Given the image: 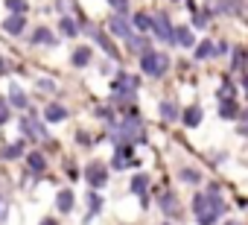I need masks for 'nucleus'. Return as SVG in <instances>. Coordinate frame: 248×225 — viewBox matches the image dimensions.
<instances>
[{"instance_id":"nucleus-25","label":"nucleus","mask_w":248,"mask_h":225,"mask_svg":"<svg viewBox=\"0 0 248 225\" xmlns=\"http://www.w3.org/2000/svg\"><path fill=\"white\" fill-rule=\"evenodd\" d=\"M126 44H129V50H132V53H140V56L146 53V41H143V38H138V35H129V38H126Z\"/></svg>"},{"instance_id":"nucleus-33","label":"nucleus","mask_w":248,"mask_h":225,"mask_svg":"<svg viewBox=\"0 0 248 225\" xmlns=\"http://www.w3.org/2000/svg\"><path fill=\"white\" fill-rule=\"evenodd\" d=\"M38 225H59V219H53V216H47V219H41Z\"/></svg>"},{"instance_id":"nucleus-1","label":"nucleus","mask_w":248,"mask_h":225,"mask_svg":"<svg viewBox=\"0 0 248 225\" xmlns=\"http://www.w3.org/2000/svg\"><path fill=\"white\" fill-rule=\"evenodd\" d=\"M193 213H196V222L199 225H216L225 213V202L216 190L210 193H196L193 196Z\"/></svg>"},{"instance_id":"nucleus-3","label":"nucleus","mask_w":248,"mask_h":225,"mask_svg":"<svg viewBox=\"0 0 248 225\" xmlns=\"http://www.w3.org/2000/svg\"><path fill=\"white\" fill-rule=\"evenodd\" d=\"M152 32H155V35H158L161 41H167V44H172V38H175V30H172L170 18H167L164 12L152 15Z\"/></svg>"},{"instance_id":"nucleus-36","label":"nucleus","mask_w":248,"mask_h":225,"mask_svg":"<svg viewBox=\"0 0 248 225\" xmlns=\"http://www.w3.org/2000/svg\"><path fill=\"white\" fill-rule=\"evenodd\" d=\"M242 117H245V123H248V108H245V114H242Z\"/></svg>"},{"instance_id":"nucleus-31","label":"nucleus","mask_w":248,"mask_h":225,"mask_svg":"<svg viewBox=\"0 0 248 225\" xmlns=\"http://www.w3.org/2000/svg\"><path fill=\"white\" fill-rule=\"evenodd\" d=\"M181 178H184V181H199V173H193V170H181Z\"/></svg>"},{"instance_id":"nucleus-21","label":"nucleus","mask_w":248,"mask_h":225,"mask_svg":"<svg viewBox=\"0 0 248 225\" xmlns=\"http://www.w3.org/2000/svg\"><path fill=\"white\" fill-rule=\"evenodd\" d=\"M70 62H73L76 67L91 64V50H88V47H76V50H73V56H70Z\"/></svg>"},{"instance_id":"nucleus-22","label":"nucleus","mask_w":248,"mask_h":225,"mask_svg":"<svg viewBox=\"0 0 248 225\" xmlns=\"http://www.w3.org/2000/svg\"><path fill=\"white\" fill-rule=\"evenodd\" d=\"M59 30H62V35H64V38H73V35L79 32V27H76V21H73V18H62V21H59Z\"/></svg>"},{"instance_id":"nucleus-32","label":"nucleus","mask_w":248,"mask_h":225,"mask_svg":"<svg viewBox=\"0 0 248 225\" xmlns=\"http://www.w3.org/2000/svg\"><path fill=\"white\" fill-rule=\"evenodd\" d=\"M6 210H9V208H6V202H3V199H0V222H3V219H6Z\"/></svg>"},{"instance_id":"nucleus-17","label":"nucleus","mask_w":248,"mask_h":225,"mask_svg":"<svg viewBox=\"0 0 248 225\" xmlns=\"http://www.w3.org/2000/svg\"><path fill=\"white\" fill-rule=\"evenodd\" d=\"M32 44H56V35L47 30V27H38L35 32H32V38H30Z\"/></svg>"},{"instance_id":"nucleus-19","label":"nucleus","mask_w":248,"mask_h":225,"mask_svg":"<svg viewBox=\"0 0 248 225\" xmlns=\"http://www.w3.org/2000/svg\"><path fill=\"white\" fill-rule=\"evenodd\" d=\"M0 155H3L6 161H15V158H21V155H24V144H21V141H15V144H6Z\"/></svg>"},{"instance_id":"nucleus-11","label":"nucleus","mask_w":248,"mask_h":225,"mask_svg":"<svg viewBox=\"0 0 248 225\" xmlns=\"http://www.w3.org/2000/svg\"><path fill=\"white\" fill-rule=\"evenodd\" d=\"M44 117H47V123H62V120L67 117V108L59 105V102H50L47 111H44Z\"/></svg>"},{"instance_id":"nucleus-34","label":"nucleus","mask_w":248,"mask_h":225,"mask_svg":"<svg viewBox=\"0 0 248 225\" xmlns=\"http://www.w3.org/2000/svg\"><path fill=\"white\" fill-rule=\"evenodd\" d=\"M0 76H6V59H0Z\"/></svg>"},{"instance_id":"nucleus-23","label":"nucleus","mask_w":248,"mask_h":225,"mask_svg":"<svg viewBox=\"0 0 248 225\" xmlns=\"http://www.w3.org/2000/svg\"><path fill=\"white\" fill-rule=\"evenodd\" d=\"M213 50H216L213 41H202V44H196V53H193V56H196V59H210V56H216Z\"/></svg>"},{"instance_id":"nucleus-5","label":"nucleus","mask_w":248,"mask_h":225,"mask_svg":"<svg viewBox=\"0 0 248 225\" xmlns=\"http://www.w3.org/2000/svg\"><path fill=\"white\" fill-rule=\"evenodd\" d=\"M108 30H111V35H117V38H129L135 27H132V21L123 15V12H117V15L108 21Z\"/></svg>"},{"instance_id":"nucleus-30","label":"nucleus","mask_w":248,"mask_h":225,"mask_svg":"<svg viewBox=\"0 0 248 225\" xmlns=\"http://www.w3.org/2000/svg\"><path fill=\"white\" fill-rule=\"evenodd\" d=\"M108 3H111L117 12H126V9H129V0H108Z\"/></svg>"},{"instance_id":"nucleus-28","label":"nucleus","mask_w":248,"mask_h":225,"mask_svg":"<svg viewBox=\"0 0 248 225\" xmlns=\"http://www.w3.org/2000/svg\"><path fill=\"white\" fill-rule=\"evenodd\" d=\"M204 24H207V12H193V27H199V30H202Z\"/></svg>"},{"instance_id":"nucleus-35","label":"nucleus","mask_w":248,"mask_h":225,"mask_svg":"<svg viewBox=\"0 0 248 225\" xmlns=\"http://www.w3.org/2000/svg\"><path fill=\"white\" fill-rule=\"evenodd\" d=\"M245 73H248V53H245Z\"/></svg>"},{"instance_id":"nucleus-9","label":"nucleus","mask_w":248,"mask_h":225,"mask_svg":"<svg viewBox=\"0 0 248 225\" xmlns=\"http://www.w3.org/2000/svg\"><path fill=\"white\" fill-rule=\"evenodd\" d=\"M202 117H204V114H202V108H199V105H187V108H184V114H181L184 126H190V129H196V126L202 123Z\"/></svg>"},{"instance_id":"nucleus-13","label":"nucleus","mask_w":248,"mask_h":225,"mask_svg":"<svg viewBox=\"0 0 248 225\" xmlns=\"http://www.w3.org/2000/svg\"><path fill=\"white\" fill-rule=\"evenodd\" d=\"M9 105H12V108H27V105H30L27 94H24L18 85H12V88H9Z\"/></svg>"},{"instance_id":"nucleus-8","label":"nucleus","mask_w":248,"mask_h":225,"mask_svg":"<svg viewBox=\"0 0 248 225\" xmlns=\"http://www.w3.org/2000/svg\"><path fill=\"white\" fill-rule=\"evenodd\" d=\"M3 30H6L9 35H21V32L27 30V18H24V15H9V18L3 21Z\"/></svg>"},{"instance_id":"nucleus-24","label":"nucleus","mask_w":248,"mask_h":225,"mask_svg":"<svg viewBox=\"0 0 248 225\" xmlns=\"http://www.w3.org/2000/svg\"><path fill=\"white\" fill-rule=\"evenodd\" d=\"M146 190H149V176H143V173H140V176H135V178H132V193L143 196Z\"/></svg>"},{"instance_id":"nucleus-29","label":"nucleus","mask_w":248,"mask_h":225,"mask_svg":"<svg viewBox=\"0 0 248 225\" xmlns=\"http://www.w3.org/2000/svg\"><path fill=\"white\" fill-rule=\"evenodd\" d=\"M99 205H102V202H99V196H96V193H91V216H96ZM91 216H88V219H91Z\"/></svg>"},{"instance_id":"nucleus-15","label":"nucleus","mask_w":248,"mask_h":225,"mask_svg":"<svg viewBox=\"0 0 248 225\" xmlns=\"http://www.w3.org/2000/svg\"><path fill=\"white\" fill-rule=\"evenodd\" d=\"M27 164H30V170H32L35 176H41V173L47 170V161H44L41 152H30V155H27Z\"/></svg>"},{"instance_id":"nucleus-6","label":"nucleus","mask_w":248,"mask_h":225,"mask_svg":"<svg viewBox=\"0 0 248 225\" xmlns=\"http://www.w3.org/2000/svg\"><path fill=\"white\" fill-rule=\"evenodd\" d=\"M85 32H88V35H91V38H93V41H96V44L105 50V56H111V59H117V56H120V53H117V47H114V44H111V41H108V38H105L99 30H93V27H85Z\"/></svg>"},{"instance_id":"nucleus-20","label":"nucleus","mask_w":248,"mask_h":225,"mask_svg":"<svg viewBox=\"0 0 248 225\" xmlns=\"http://www.w3.org/2000/svg\"><path fill=\"white\" fill-rule=\"evenodd\" d=\"M161 117H164L167 123H175V117H178V105L170 102V99H164V102H161Z\"/></svg>"},{"instance_id":"nucleus-16","label":"nucleus","mask_w":248,"mask_h":225,"mask_svg":"<svg viewBox=\"0 0 248 225\" xmlns=\"http://www.w3.org/2000/svg\"><path fill=\"white\" fill-rule=\"evenodd\" d=\"M56 208H59L62 213H70V210H73V193H70V190H59V196H56Z\"/></svg>"},{"instance_id":"nucleus-37","label":"nucleus","mask_w":248,"mask_h":225,"mask_svg":"<svg viewBox=\"0 0 248 225\" xmlns=\"http://www.w3.org/2000/svg\"><path fill=\"white\" fill-rule=\"evenodd\" d=\"M225 225H233V222H225Z\"/></svg>"},{"instance_id":"nucleus-4","label":"nucleus","mask_w":248,"mask_h":225,"mask_svg":"<svg viewBox=\"0 0 248 225\" xmlns=\"http://www.w3.org/2000/svg\"><path fill=\"white\" fill-rule=\"evenodd\" d=\"M85 181H88L91 187H105V184H108V170H105V164L93 161V164L85 170Z\"/></svg>"},{"instance_id":"nucleus-14","label":"nucleus","mask_w":248,"mask_h":225,"mask_svg":"<svg viewBox=\"0 0 248 225\" xmlns=\"http://www.w3.org/2000/svg\"><path fill=\"white\" fill-rule=\"evenodd\" d=\"M132 27H135L138 32H152V15H146V12H138V15L132 18Z\"/></svg>"},{"instance_id":"nucleus-7","label":"nucleus","mask_w":248,"mask_h":225,"mask_svg":"<svg viewBox=\"0 0 248 225\" xmlns=\"http://www.w3.org/2000/svg\"><path fill=\"white\" fill-rule=\"evenodd\" d=\"M236 114H239L236 99H233V96H219V117H225V120H233Z\"/></svg>"},{"instance_id":"nucleus-18","label":"nucleus","mask_w":248,"mask_h":225,"mask_svg":"<svg viewBox=\"0 0 248 225\" xmlns=\"http://www.w3.org/2000/svg\"><path fill=\"white\" fill-rule=\"evenodd\" d=\"M161 208H164L167 216H178V202H175L172 193H161Z\"/></svg>"},{"instance_id":"nucleus-10","label":"nucleus","mask_w":248,"mask_h":225,"mask_svg":"<svg viewBox=\"0 0 248 225\" xmlns=\"http://www.w3.org/2000/svg\"><path fill=\"white\" fill-rule=\"evenodd\" d=\"M21 129L30 135V138H38V141H47V129L41 126V123H35L32 117L30 120H21Z\"/></svg>"},{"instance_id":"nucleus-12","label":"nucleus","mask_w":248,"mask_h":225,"mask_svg":"<svg viewBox=\"0 0 248 225\" xmlns=\"http://www.w3.org/2000/svg\"><path fill=\"white\" fill-rule=\"evenodd\" d=\"M172 44H175V47H193V30H190V27H175Z\"/></svg>"},{"instance_id":"nucleus-2","label":"nucleus","mask_w":248,"mask_h":225,"mask_svg":"<svg viewBox=\"0 0 248 225\" xmlns=\"http://www.w3.org/2000/svg\"><path fill=\"white\" fill-rule=\"evenodd\" d=\"M140 70L152 79H161L167 70H170V56L167 53H158V50H146L140 56Z\"/></svg>"},{"instance_id":"nucleus-27","label":"nucleus","mask_w":248,"mask_h":225,"mask_svg":"<svg viewBox=\"0 0 248 225\" xmlns=\"http://www.w3.org/2000/svg\"><path fill=\"white\" fill-rule=\"evenodd\" d=\"M9 108H12V105H9V99H0V126L9 120Z\"/></svg>"},{"instance_id":"nucleus-26","label":"nucleus","mask_w":248,"mask_h":225,"mask_svg":"<svg viewBox=\"0 0 248 225\" xmlns=\"http://www.w3.org/2000/svg\"><path fill=\"white\" fill-rule=\"evenodd\" d=\"M6 9H9V15H24L27 12V0H6Z\"/></svg>"}]
</instances>
